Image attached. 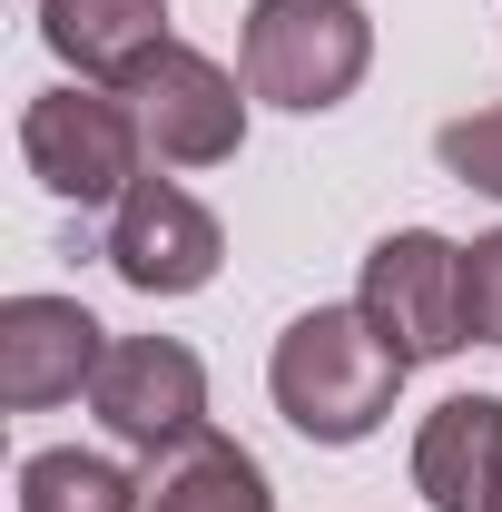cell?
Returning a JSON list of instances; mask_svg holds the SVG:
<instances>
[{
	"label": "cell",
	"mask_w": 502,
	"mask_h": 512,
	"mask_svg": "<svg viewBox=\"0 0 502 512\" xmlns=\"http://www.w3.org/2000/svg\"><path fill=\"white\" fill-rule=\"evenodd\" d=\"M404 375L414 365L375 335L365 306H306V316L276 335V355H266V394H276V414L306 444H365L384 414H394Z\"/></svg>",
	"instance_id": "1"
},
{
	"label": "cell",
	"mask_w": 502,
	"mask_h": 512,
	"mask_svg": "<svg viewBox=\"0 0 502 512\" xmlns=\"http://www.w3.org/2000/svg\"><path fill=\"white\" fill-rule=\"evenodd\" d=\"M237 50H247V89L266 109L325 119V109H345L365 89L375 20H365V0H256Z\"/></svg>",
	"instance_id": "2"
},
{
	"label": "cell",
	"mask_w": 502,
	"mask_h": 512,
	"mask_svg": "<svg viewBox=\"0 0 502 512\" xmlns=\"http://www.w3.org/2000/svg\"><path fill=\"white\" fill-rule=\"evenodd\" d=\"M20 158H30V178L50 197H69V207H119V197L138 188L148 138H138L119 89L69 79V89H40V99L20 109Z\"/></svg>",
	"instance_id": "3"
},
{
	"label": "cell",
	"mask_w": 502,
	"mask_h": 512,
	"mask_svg": "<svg viewBox=\"0 0 502 512\" xmlns=\"http://www.w3.org/2000/svg\"><path fill=\"white\" fill-rule=\"evenodd\" d=\"M119 99H128V119H138V138H148L158 168H227L247 148V99L256 89H237L207 50L168 40V50H148L119 79Z\"/></svg>",
	"instance_id": "4"
},
{
	"label": "cell",
	"mask_w": 502,
	"mask_h": 512,
	"mask_svg": "<svg viewBox=\"0 0 502 512\" xmlns=\"http://www.w3.org/2000/svg\"><path fill=\"white\" fill-rule=\"evenodd\" d=\"M355 306L375 316V335L404 365H434V355H463V345H473V316H463V247L434 237V227L375 237Z\"/></svg>",
	"instance_id": "5"
},
{
	"label": "cell",
	"mask_w": 502,
	"mask_h": 512,
	"mask_svg": "<svg viewBox=\"0 0 502 512\" xmlns=\"http://www.w3.org/2000/svg\"><path fill=\"white\" fill-rule=\"evenodd\" d=\"M89 414L119 434L128 453H168L207 424V365H197L178 335H119L99 355V384H89Z\"/></svg>",
	"instance_id": "6"
},
{
	"label": "cell",
	"mask_w": 502,
	"mask_h": 512,
	"mask_svg": "<svg viewBox=\"0 0 502 512\" xmlns=\"http://www.w3.org/2000/svg\"><path fill=\"white\" fill-rule=\"evenodd\" d=\"M217 266H227V237H217V217L178 178H138L109 207V276L119 286H138V296H197Z\"/></svg>",
	"instance_id": "7"
},
{
	"label": "cell",
	"mask_w": 502,
	"mask_h": 512,
	"mask_svg": "<svg viewBox=\"0 0 502 512\" xmlns=\"http://www.w3.org/2000/svg\"><path fill=\"white\" fill-rule=\"evenodd\" d=\"M109 345L119 335L89 316L79 296H10L0 306V404L10 414H50L69 394H89Z\"/></svg>",
	"instance_id": "8"
},
{
	"label": "cell",
	"mask_w": 502,
	"mask_h": 512,
	"mask_svg": "<svg viewBox=\"0 0 502 512\" xmlns=\"http://www.w3.org/2000/svg\"><path fill=\"white\" fill-rule=\"evenodd\" d=\"M414 493L434 512H502V394H443L424 414Z\"/></svg>",
	"instance_id": "9"
},
{
	"label": "cell",
	"mask_w": 502,
	"mask_h": 512,
	"mask_svg": "<svg viewBox=\"0 0 502 512\" xmlns=\"http://www.w3.org/2000/svg\"><path fill=\"white\" fill-rule=\"evenodd\" d=\"M138 512H276V493H266V463H256L237 434L197 424L188 444L148 453V473H138Z\"/></svg>",
	"instance_id": "10"
},
{
	"label": "cell",
	"mask_w": 502,
	"mask_h": 512,
	"mask_svg": "<svg viewBox=\"0 0 502 512\" xmlns=\"http://www.w3.org/2000/svg\"><path fill=\"white\" fill-rule=\"evenodd\" d=\"M40 40H50L79 79L119 89L128 69L148 60V50H168L178 30H168V0H40Z\"/></svg>",
	"instance_id": "11"
},
{
	"label": "cell",
	"mask_w": 502,
	"mask_h": 512,
	"mask_svg": "<svg viewBox=\"0 0 502 512\" xmlns=\"http://www.w3.org/2000/svg\"><path fill=\"white\" fill-rule=\"evenodd\" d=\"M20 512H138V473H119L109 453L50 444L20 463Z\"/></svg>",
	"instance_id": "12"
},
{
	"label": "cell",
	"mask_w": 502,
	"mask_h": 512,
	"mask_svg": "<svg viewBox=\"0 0 502 512\" xmlns=\"http://www.w3.org/2000/svg\"><path fill=\"white\" fill-rule=\"evenodd\" d=\"M434 158H443V178H463V188L502 197V109H473V119H453V128L434 138Z\"/></svg>",
	"instance_id": "13"
},
{
	"label": "cell",
	"mask_w": 502,
	"mask_h": 512,
	"mask_svg": "<svg viewBox=\"0 0 502 512\" xmlns=\"http://www.w3.org/2000/svg\"><path fill=\"white\" fill-rule=\"evenodd\" d=\"M463 316H473V345H502V227L463 247Z\"/></svg>",
	"instance_id": "14"
}]
</instances>
